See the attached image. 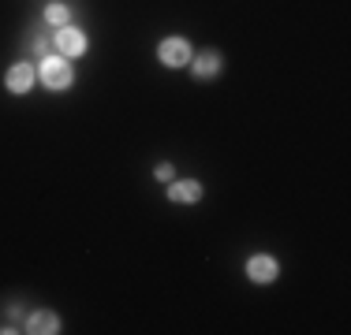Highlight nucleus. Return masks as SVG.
<instances>
[{
  "mask_svg": "<svg viewBox=\"0 0 351 335\" xmlns=\"http://www.w3.org/2000/svg\"><path fill=\"white\" fill-rule=\"evenodd\" d=\"M8 90H12V94L15 97H19V94H30V90H34V82H38V71H34V67H30L27 60H23V64H12V67H8Z\"/></svg>",
  "mask_w": 351,
  "mask_h": 335,
  "instance_id": "20e7f679",
  "label": "nucleus"
},
{
  "mask_svg": "<svg viewBox=\"0 0 351 335\" xmlns=\"http://www.w3.org/2000/svg\"><path fill=\"white\" fill-rule=\"evenodd\" d=\"M169 201H176V205H195V201H202V183L198 179H172Z\"/></svg>",
  "mask_w": 351,
  "mask_h": 335,
  "instance_id": "423d86ee",
  "label": "nucleus"
},
{
  "mask_svg": "<svg viewBox=\"0 0 351 335\" xmlns=\"http://www.w3.org/2000/svg\"><path fill=\"white\" fill-rule=\"evenodd\" d=\"M30 49H34L38 60H41V56H49V53H53V34H34V38H30Z\"/></svg>",
  "mask_w": 351,
  "mask_h": 335,
  "instance_id": "9d476101",
  "label": "nucleus"
},
{
  "mask_svg": "<svg viewBox=\"0 0 351 335\" xmlns=\"http://www.w3.org/2000/svg\"><path fill=\"white\" fill-rule=\"evenodd\" d=\"M172 164H157V179H165V183H172Z\"/></svg>",
  "mask_w": 351,
  "mask_h": 335,
  "instance_id": "9b49d317",
  "label": "nucleus"
},
{
  "mask_svg": "<svg viewBox=\"0 0 351 335\" xmlns=\"http://www.w3.org/2000/svg\"><path fill=\"white\" fill-rule=\"evenodd\" d=\"M27 332H34V335H53V332H60V317H56L53 309H38V313L27 317Z\"/></svg>",
  "mask_w": 351,
  "mask_h": 335,
  "instance_id": "0eeeda50",
  "label": "nucleus"
},
{
  "mask_svg": "<svg viewBox=\"0 0 351 335\" xmlns=\"http://www.w3.org/2000/svg\"><path fill=\"white\" fill-rule=\"evenodd\" d=\"M157 60H161L165 67H187L191 64L187 38H165L161 45H157Z\"/></svg>",
  "mask_w": 351,
  "mask_h": 335,
  "instance_id": "7ed1b4c3",
  "label": "nucleus"
},
{
  "mask_svg": "<svg viewBox=\"0 0 351 335\" xmlns=\"http://www.w3.org/2000/svg\"><path fill=\"white\" fill-rule=\"evenodd\" d=\"M41 19H45L53 30H60V27H68V23H71V8L68 4H45Z\"/></svg>",
  "mask_w": 351,
  "mask_h": 335,
  "instance_id": "1a4fd4ad",
  "label": "nucleus"
},
{
  "mask_svg": "<svg viewBox=\"0 0 351 335\" xmlns=\"http://www.w3.org/2000/svg\"><path fill=\"white\" fill-rule=\"evenodd\" d=\"M38 79L45 82V90H53V94H60V90H68L71 82H75L71 60H68V56H60V53H49V56H41V71H38Z\"/></svg>",
  "mask_w": 351,
  "mask_h": 335,
  "instance_id": "f257e3e1",
  "label": "nucleus"
},
{
  "mask_svg": "<svg viewBox=\"0 0 351 335\" xmlns=\"http://www.w3.org/2000/svg\"><path fill=\"white\" fill-rule=\"evenodd\" d=\"M191 71H195V79H213V75L221 71V53L206 49L202 56H191Z\"/></svg>",
  "mask_w": 351,
  "mask_h": 335,
  "instance_id": "6e6552de",
  "label": "nucleus"
},
{
  "mask_svg": "<svg viewBox=\"0 0 351 335\" xmlns=\"http://www.w3.org/2000/svg\"><path fill=\"white\" fill-rule=\"evenodd\" d=\"M247 276L254 283H273L280 276V265H277V257H269V254H254L247 261Z\"/></svg>",
  "mask_w": 351,
  "mask_h": 335,
  "instance_id": "39448f33",
  "label": "nucleus"
},
{
  "mask_svg": "<svg viewBox=\"0 0 351 335\" xmlns=\"http://www.w3.org/2000/svg\"><path fill=\"white\" fill-rule=\"evenodd\" d=\"M86 30L82 27H75V23H68V27H60V30H53V53H60V56H68V60H75V56H82L86 53Z\"/></svg>",
  "mask_w": 351,
  "mask_h": 335,
  "instance_id": "f03ea898",
  "label": "nucleus"
}]
</instances>
